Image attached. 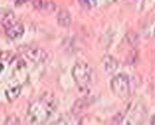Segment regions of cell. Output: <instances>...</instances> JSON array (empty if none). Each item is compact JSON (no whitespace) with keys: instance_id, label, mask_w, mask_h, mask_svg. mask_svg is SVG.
I'll return each mask as SVG.
<instances>
[{"instance_id":"obj_15","label":"cell","mask_w":155,"mask_h":125,"mask_svg":"<svg viewBox=\"0 0 155 125\" xmlns=\"http://www.w3.org/2000/svg\"><path fill=\"white\" fill-rule=\"evenodd\" d=\"M131 2H135V0H131Z\"/></svg>"},{"instance_id":"obj_11","label":"cell","mask_w":155,"mask_h":125,"mask_svg":"<svg viewBox=\"0 0 155 125\" xmlns=\"http://www.w3.org/2000/svg\"><path fill=\"white\" fill-rule=\"evenodd\" d=\"M127 41H128L130 45H135V44L138 43V38H137V35H135L134 33L128 34V35H127Z\"/></svg>"},{"instance_id":"obj_6","label":"cell","mask_w":155,"mask_h":125,"mask_svg":"<svg viewBox=\"0 0 155 125\" xmlns=\"http://www.w3.org/2000/svg\"><path fill=\"white\" fill-rule=\"evenodd\" d=\"M103 65H104L105 71L111 74V73L118 70V65L119 64H118V60H116L114 56L106 55V56H104V59H103Z\"/></svg>"},{"instance_id":"obj_13","label":"cell","mask_w":155,"mask_h":125,"mask_svg":"<svg viewBox=\"0 0 155 125\" xmlns=\"http://www.w3.org/2000/svg\"><path fill=\"white\" fill-rule=\"evenodd\" d=\"M150 123H151L153 125H155V115H154V117H151V120H150Z\"/></svg>"},{"instance_id":"obj_10","label":"cell","mask_w":155,"mask_h":125,"mask_svg":"<svg viewBox=\"0 0 155 125\" xmlns=\"http://www.w3.org/2000/svg\"><path fill=\"white\" fill-rule=\"evenodd\" d=\"M14 16V14L12 12H9V10H4V9H0V21L4 23L5 20H8L9 18H12Z\"/></svg>"},{"instance_id":"obj_14","label":"cell","mask_w":155,"mask_h":125,"mask_svg":"<svg viewBox=\"0 0 155 125\" xmlns=\"http://www.w3.org/2000/svg\"><path fill=\"white\" fill-rule=\"evenodd\" d=\"M2 71H3V65L0 64V73H2Z\"/></svg>"},{"instance_id":"obj_5","label":"cell","mask_w":155,"mask_h":125,"mask_svg":"<svg viewBox=\"0 0 155 125\" xmlns=\"http://www.w3.org/2000/svg\"><path fill=\"white\" fill-rule=\"evenodd\" d=\"M25 56L28 58V60H30L34 64H40L48 60L49 58V54H48L44 49H40V48H31L25 51Z\"/></svg>"},{"instance_id":"obj_12","label":"cell","mask_w":155,"mask_h":125,"mask_svg":"<svg viewBox=\"0 0 155 125\" xmlns=\"http://www.w3.org/2000/svg\"><path fill=\"white\" fill-rule=\"evenodd\" d=\"M5 123L6 124H19V123H20V120H19L15 115H10V117H8Z\"/></svg>"},{"instance_id":"obj_7","label":"cell","mask_w":155,"mask_h":125,"mask_svg":"<svg viewBox=\"0 0 155 125\" xmlns=\"http://www.w3.org/2000/svg\"><path fill=\"white\" fill-rule=\"evenodd\" d=\"M58 24L63 28H69L73 23V19H71V14L68 12V10H60L59 14H58Z\"/></svg>"},{"instance_id":"obj_2","label":"cell","mask_w":155,"mask_h":125,"mask_svg":"<svg viewBox=\"0 0 155 125\" xmlns=\"http://www.w3.org/2000/svg\"><path fill=\"white\" fill-rule=\"evenodd\" d=\"M71 75L80 89H86L91 81L93 70L89 64H86L84 61H79L74 65V68L71 70Z\"/></svg>"},{"instance_id":"obj_3","label":"cell","mask_w":155,"mask_h":125,"mask_svg":"<svg viewBox=\"0 0 155 125\" xmlns=\"http://www.w3.org/2000/svg\"><path fill=\"white\" fill-rule=\"evenodd\" d=\"M110 88L119 98H127L130 94V80L127 75H116L110 81Z\"/></svg>"},{"instance_id":"obj_9","label":"cell","mask_w":155,"mask_h":125,"mask_svg":"<svg viewBox=\"0 0 155 125\" xmlns=\"http://www.w3.org/2000/svg\"><path fill=\"white\" fill-rule=\"evenodd\" d=\"M88 101H86L84 98L83 99H79L75 104H74V108H73V111L74 113H80V111H83V110H85L86 109V107H88Z\"/></svg>"},{"instance_id":"obj_4","label":"cell","mask_w":155,"mask_h":125,"mask_svg":"<svg viewBox=\"0 0 155 125\" xmlns=\"http://www.w3.org/2000/svg\"><path fill=\"white\" fill-rule=\"evenodd\" d=\"M3 25L5 26V34L10 39H19L24 34V26L16 20L15 16L9 18L3 23Z\"/></svg>"},{"instance_id":"obj_8","label":"cell","mask_w":155,"mask_h":125,"mask_svg":"<svg viewBox=\"0 0 155 125\" xmlns=\"http://www.w3.org/2000/svg\"><path fill=\"white\" fill-rule=\"evenodd\" d=\"M21 93V88L20 86H13V88H9L5 90V95L9 100H14L16 98H19V95Z\"/></svg>"},{"instance_id":"obj_1","label":"cell","mask_w":155,"mask_h":125,"mask_svg":"<svg viewBox=\"0 0 155 125\" xmlns=\"http://www.w3.org/2000/svg\"><path fill=\"white\" fill-rule=\"evenodd\" d=\"M58 107V101L51 94H44L43 97L35 100L29 105L28 109V119L29 121L40 124L46 121L50 118V115L55 111Z\"/></svg>"}]
</instances>
